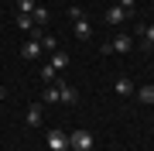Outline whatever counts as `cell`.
Segmentation results:
<instances>
[{"instance_id":"obj_1","label":"cell","mask_w":154,"mask_h":151,"mask_svg":"<svg viewBox=\"0 0 154 151\" xmlns=\"http://www.w3.org/2000/svg\"><path fill=\"white\" fill-rule=\"evenodd\" d=\"M96 137L89 131H69V151H93Z\"/></svg>"},{"instance_id":"obj_2","label":"cell","mask_w":154,"mask_h":151,"mask_svg":"<svg viewBox=\"0 0 154 151\" xmlns=\"http://www.w3.org/2000/svg\"><path fill=\"white\" fill-rule=\"evenodd\" d=\"M31 34H34V38H28V41L21 45V58H24V62H34V58L41 55V41H38V38H41V31L34 28Z\"/></svg>"},{"instance_id":"obj_3","label":"cell","mask_w":154,"mask_h":151,"mask_svg":"<svg viewBox=\"0 0 154 151\" xmlns=\"http://www.w3.org/2000/svg\"><path fill=\"white\" fill-rule=\"evenodd\" d=\"M130 48H134V34H116L113 41H106V45H103L106 55H110V52H120V55H123V52H130Z\"/></svg>"},{"instance_id":"obj_4","label":"cell","mask_w":154,"mask_h":151,"mask_svg":"<svg viewBox=\"0 0 154 151\" xmlns=\"http://www.w3.org/2000/svg\"><path fill=\"white\" fill-rule=\"evenodd\" d=\"M45 144L51 151H69V134L65 131H48V134H45Z\"/></svg>"},{"instance_id":"obj_5","label":"cell","mask_w":154,"mask_h":151,"mask_svg":"<svg viewBox=\"0 0 154 151\" xmlns=\"http://www.w3.org/2000/svg\"><path fill=\"white\" fill-rule=\"evenodd\" d=\"M79 100V93H75V86H69V83H62V76H58V103H75Z\"/></svg>"},{"instance_id":"obj_6","label":"cell","mask_w":154,"mask_h":151,"mask_svg":"<svg viewBox=\"0 0 154 151\" xmlns=\"http://www.w3.org/2000/svg\"><path fill=\"white\" fill-rule=\"evenodd\" d=\"M28 127H41V120H45V110H41V103H31L28 106Z\"/></svg>"},{"instance_id":"obj_7","label":"cell","mask_w":154,"mask_h":151,"mask_svg":"<svg viewBox=\"0 0 154 151\" xmlns=\"http://www.w3.org/2000/svg\"><path fill=\"white\" fill-rule=\"evenodd\" d=\"M48 65L51 69H55V72H65V69H69V55H65V52H51V58H48Z\"/></svg>"},{"instance_id":"obj_8","label":"cell","mask_w":154,"mask_h":151,"mask_svg":"<svg viewBox=\"0 0 154 151\" xmlns=\"http://www.w3.org/2000/svg\"><path fill=\"white\" fill-rule=\"evenodd\" d=\"M113 90H116V96H134V83H130V76H120Z\"/></svg>"},{"instance_id":"obj_9","label":"cell","mask_w":154,"mask_h":151,"mask_svg":"<svg viewBox=\"0 0 154 151\" xmlns=\"http://www.w3.org/2000/svg\"><path fill=\"white\" fill-rule=\"evenodd\" d=\"M106 21H110V24H123V21H127V11H123L120 4H113L110 11H106Z\"/></svg>"},{"instance_id":"obj_10","label":"cell","mask_w":154,"mask_h":151,"mask_svg":"<svg viewBox=\"0 0 154 151\" xmlns=\"http://www.w3.org/2000/svg\"><path fill=\"white\" fill-rule=\"evenodd\" d=\"M14 24H17V28H21V31H28V34H31L34 28H38V24H34V17H31V14H17V17H14Z\"/></svg>"},{"instance_id":"obj_11","label":"cell","mask_w":154,"mask_h":151,"mask_svg":"<svg viewBox=\"0 0 154 151\" xmlns=\"http://www.w3.org/2000/svg\"><path fill=\"white\" fill-rule=\"evenodd\" d=\"M89 34H93V28H89V21H86V17H79V21H75V38H89Z\"/></svg>"},{"instance_id":"obj_12","label":"cell","mask_w":154,"mask_h":151,"mask_svg":"<svg viewBox=\"0 0 154 151\" xmlns=\"http://www.w3.org/2000/svg\"><path fill=\"white\" fill-rule=\"evenodd\" d=\"M137 100H140V103H154V86H151V83L137 90Z\"/></svg>"},{"instance_id":"obj_13","label":"cell","mask_w":154,"mask_h":151,"mask_svg":"<svg viewBox=\"0 0 154 151\" xmlns=\"http://www.w3.org/2000/svg\"><path fill=\"white\" fill-rule=\"evenodd\" d=\"M45 103H58V79L48 83V90H45Z\"/></svg>"},{"instance_id":"obj_14","label":"cell","mask_w":154,"mask_h":151,"mask_svg":"<svg viewBox=\"0 0 154 151\" xmlns=\"http://www.w3.org/2000/svg\"><path fill=\"white\" fill-rule=\"evenodd\" d=\"M38 41H41V48H48V52H58V41L51 38V34H45V31H41V38H38Z\"/></svg>"},{"instance_id":"obj_15","label":"cell","mask_w":154,"mask_h":151,"mask_svg":"<svg viewBox=\"0 0 154 151\" xmlns=\"http://www.w3.org/2000/svg\"><path fill=\"white\" fill-rule=\"evenodd\" d=\"M34 0H17V14H34Z\"/></svg>"},{"instance_id":"obj_16","label":"cell","mask_w":154,"mask_h":151,"mask_svg":"<svg viewBox=\"0 0 154 151\" xmlns=\"http://www.w3.org/2000/svg\"><path fill=\"white\" fill-rule=\"evenodd\" d=\"M41 79H45V83H55V79H58V72H55L51 65H41Z\"/></svg>"},{"instance_id":"obj_17","label":"cell","mask_w":154,"mask_h":151,"mask_svg":"<svg viewBox=\"0 0 154 151\" xmlns=\"http://www.w3.org/2000/svg\"><path fill=\"white\" fill-rule=\"evenodd\" d=\"M140 34H144V41H147V48H151V45H154V24H144Z\"/></svg>"},{"instance_id":"obj_18","label":"cell","mask_w":154,"mask_h":151,"mask_svg":"<svg viewBox=\"0 0 154 151\" xmlns=\"http://www.w3.org/2000/svg\"><path fill=\"white\" fill-rule=\"evenodd\" d=\"M34 24H45V21H48V11H45V7H34Z\"/></svg>"},{"instance_id":"obj_19","label":"cell","mask_w":154,"mask_h":151,"mask_svg":"<svg viewBox=\"0 0 154 151\" xmlns=\"http://www.w3.org/2000/svg\"><path fill=\"white\" fill-rule=\"evenodd\" d=\"M120 7H123L127 14H130V11H134V0H120Z\"/></svg>"},{"instance_id":"obj_20","label":"cell","mask_w":154,"mask_h":151,"mask_svg":"<svg viewBox=\"0 0 154 151\" xmlns=\"http://www.w3.org/2000/svg\"><path fill=\"white\" fill-rule=\"evenodd\" d=\"M4 96H7V90H4V86H0V100H4Z\"/></svg>"},{"instance_id":"obj_21","label":"cell","mask_w":154,"mask_h":151,"mask_svg":"<svg viewBox=\"0 0 154 151\" xmlns=\"http://www.w3.org/2000/svg\"><path fill=\"white\" fill-rule=\"evenodd\" d=\"M151 48H154V45H151Z\"/></svg>"}]
</instances>
